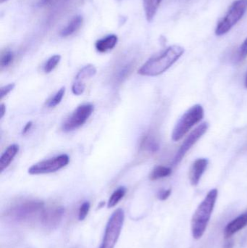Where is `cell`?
<instances>
[{
  "mask_svg": "<svg viewBox=\"0 0 247 248\" xmlns=\"http://www.w3.org/2000/svg\"><path fill=\"white\" fill-rule=\"evenodd\" d=\"M124 211L121 208L116 210L106 226L104 235L100 248H114L120 237L124 223Z\"/></svg>",
  "mask_w": 247,
  "mask_h": 248,
  "instance_id": "cell-5",
  "label": "cell"
},
{
  "mask_svg": "<svg viewBox=\"0 0 247 248\" xmlns=\"http://www.w3.org/2000/svg\"><path fill=\"white\" fill-rule=\"evenodd\" d=\"M14 59V55L11 51H6L4 53L2 54L1 57V61H0V65L1 68L8 66L13 62Z\"/></svg>",
  "mask_w": 247,
  "mask_h": 248,
  "instance_id": "cell-23",
  "label": "cell"
},
{
  "mask_svg": "<svg viewBox=\"0 0 247 248\" xmlns=\"http://www.w3.org/2000/svg\"><path fill=\"white\" fill-rule=\"evenodd\" d=\"M15 87V84H10L8 85L1 87V90H0V98H1V100H2L5 96H7L10 92L13 91Z\"/></svg>",
  "mask_w": 247,
  "mask_h": 248,
  "instance_id": "cell-27",
  "label": "cell"
},
{
  "mask_svg": "<svg viewBox=\"0 0 247 248\" xmlns=\"http://www.w3.org/2000/svg\"><path fill=\"white\" fill-rule=\"evenodd\" d=\"M245 87H246V88L247 89V73L246 74V77H245Z\"/></svg>",
  "mask_w": 247,
  "mask_h": 248,
  "instance_id": "cell-32",
  "label": "cell"
},
{
  "mask_svg": "<svg viewBox=\"0 0 247 248\" xmlns=\"http://www.w3.org/2000/svg\"><path fill=\"white\" fill-rule=\"evenodd\" d=\"M247 10V0H236L229 8L224 18L216 29L217 36H223L229 31L243 17Z\"/></svg>",
  "mask_w": 247,
  "mask_h": 248,
  "instance_id": "cell-6",
  "label": "cell"
},
{
  "mask_svg": "<svg viewBox=\"0 0 247 248\" xmlns=\"http://www.w3.org/2000/svg\"><path fill=\"white\" fill-rule=\"evenodd\" d=\"M171 195V189H161L158 194V198L160 201H165Z\"/></svg>",
  "mask_w": 247,
  "mask_h": 248,
  "instance_id": "cell-28",
  "label": "cell"
},
{
  "mask_svg": "<svg viewBox=\"0 0 247 248\" xmlns=\"http://www.w3.org/2000/svg\"><path fill=\"white\" fill-rule=\"evenodd\" d=\"M69 160L68 155L65 154L60 155L53 158L42 160L33 165L29 169V173L31 175L53 173L66 166L69 163Z\"/></svg>",
  "mask_w": 247,
  "mask_h": 248,
  "instance_id": "cell-7",
  "label": "cell"
},
{
  "mask_svg": "<svg viewBox=\"0 0 247 248\" xmlns=\"http://www.w3.org/2000/svg\"><path fill=\"white\" fill-rule=\"evenodd\" d=\"M43 211L44 203L41 201H25L7 210L5 216L12 222L24 223L42 215Z\"/></svg>",
  "mask_w": 247,
  "mask_h": 248,
  "instance_id": "cell-3",
  "label": "cell"
},
{
  "mask_svg": "<svg viewBox=\"0 0 247 248\" xmlns=\"http://www.w3.org/2000/svg\"><path fill=\"white\" fill-rule=\"evenodd\" d=\"M246 226H247V211L226 225L224 230L225 237L230 238L233 234L243 230Z\"/></svg>",
  "mask_w": 247,
  "mask_h": 248,
  "instance_id": "cell-12",
  "label": "cell"
},
{
  "mask_svg": "<svg viewBox=\"0 0 247 248\" xmlns=\"http://www.w3.org/2000/svg\"><path fill=\"white\" fill-rule=\"evenodd\" d=\"M97 73V69L93 65H87L81 68V71L78 73L75 77L74 82L86 85L85 81L87 78L94 77Z\"/></svg>",
  "mask_w": 247,
  "mask_h": 248,
  "instance_id": "cell-17",
  "label": "cell"
},
{
  "mask_svg": "<svg viewBox=\"0 0 247 248\" xmlns=\"http://www.w3.org/2000/svg\"><path fill=\"white\" fill-rule=\"evenodd\" d=\"M171 173H172V169L171 168L158 166L152 170L149 178L152 181L158 180V179H162V178L168 177Z\"/></svg>",
  "mask_w": 247,
  "mask_h": 248,
  "instance_id": "cell-18",
  "label": "cell"
},
{
  "mask_svg": "<svg viewBox=\"0 0 247 248\" xmlns=\"http://www.w3.org/2000/svg\"><path fill=\"white\" fill-rule=\"evenodd\" d=\"M184 53V49L178 45H173L165 50L148 60L138 73L145 77H157L169 69Z\"/></svg>",
  "mask_w": 247,
  "mask_h": 248,
  "instance_id": "cell-1",
  "label": "cell"
},
{
  "mask_svg": "<svg viewBox=\"0 0 247 248\" xmlns=\"http://www.w3.org/2000/svg\"><path fill=\"white\" fill-rule=\"evenodd\" d=\"M7 1V0H1V2L3 3V2H4V1Z\"/></svg>",
  "mask_w": 247,
  "mask_h": 248,
  "instance_id": "cell-33",
  "label": "cell"
},
{
  "mask_svg": "<svg viewBox=\"0 0 247 248\" xmlns=\"http://www.w3.org/2000/svg\"><path fill=\"white\" fill-rule=\"evenodd\" d=\"M218 194V192L216 189L210 190L193 215L191 230V234L195 240H200L205 233L216 205Z\"/></svg>",
  "mask_w": 247,
  "mask_h": 248,
  "instance_id": "cell-2",
  "label": "cell"
},
{
  "mask_svg": "<svg viewBox=\"0 0 247 248\" xmlns=\"http://www.w3.org/2000/svg\"><path fill=\"white\" fill-rule=\"evenodd\" d=\"M131 67L132 65L131 63L126 64V65L122 66L117 72V79L121 81L123 78H126V76L130 72Z\"/></svg>",
  "mask_w": 247,
  "mask_h": 248,
  "instance_id": "cell-26",
  "label": "cell"
},
{
  "mask_svg": "<svg viewBox=\"0 0 247 248\" xmlns=\"http://www.w3.org/2000/svg\"><path fill=\"white\" fill-rule=\"evenodd\" d=\"M142 147L151 153H155L160 148L158 141L150 135L147 136L144 139L142 142Z\"/></svg>",
  "mask_w": 247,
  "mask_h": 248,
  "instance_id": "cell-20",
  "label": "cell"
},
{
  "mask_svg": "<svg viewBox=\"0 0 247 248\" xmlns=\"http://www.w3.org/2000/svg\"><path fill=\"white\" fill-rule=\"evenodd\" d=\"M57 0H39V6H47L54 4Z\"/></svg>",
  "mask_w": 247,
  "mask_h": 248,
  "instance_id": "cell-29",
  "label": "cell"
},
{
  "mask_svg": "<svg viewBox=\"0 0 247 248\" xmlns=\"http://www.w3.org/2000/svg\"><path fill=\"white\" fill-rule=\"evenodd\" d=\"M64 214L65 209L62 207L44 210L40 216L41 224L47 230H54L60 224Z\"/></svg>",
  "mask_w": 247,
  "mask_h": 248,
  "instance_id": "cell-10",
  "label": "cell"
},
{
  "mask_svg": "<svg viewBox=\"0 0 247 248\" xmlns=\"http://www.w3.org/2000/svg\"><path fill=\"white\" fill-rule=\"evenodd\" d=\"M32 125V122H29V123H27L26 125H25L24 128H23V134H26V133L28 132V131H29V130L30 129V128H31Z\"/></svg>",
  "mask_w": 247,
  "mask_h": 248,
  "instance_id": "cell-30",
  "label": "cell"
},
{
  "mask_svg": "<svg viewBox=\"0 0 247 248\" xmlns=\"http://www.w3.org/2000/svg\"><path fill=\"white\" fill-rule=\"evenodd\" d=\"M126 188L125 186H120L117 188L110 196L108 202H107V208H111L116 206L125 196L126 193Z\"/></svg>",
  "mask_w": 247,
  "mask_h": 248,
  "instance_id": "cell-19",
  "label": "cell"
},
{
  "mask_svg": "<svg viewBox=\"0 0 247 248\" xmlns=\"http://www.w3.org/2000/svg\"><path fill=\"white\" fill-rule=\"evenodd\" d=\"M117 42H118V38L116 35H108V36L97 41L95 44L96 49L99 52L104 53V52L111 50L113 48L116 47Z\"/></svg>",
  "mask_w": 247,
  "mask_h": 248,
  "instance_id": "cell-13",
  "label": "cell"
},
{
  "mask_svg": "<svg viewBox=\"0 0 247 248\" xmlns=\"http://www.w3.org/2000/svg\"><path fill=\"white\" fill-rule=\"evenodd\" d=\"M93 111L94 106L92 105L85 104L78 106L62 124V131L69 132L79 128L88 120Z\"/></svg>",
  "mask_w": 247,
  "mask_h": 248,
  "instance_id": "cell-8",
  "label": "cell"
},
{
  "mask_svg": "<svg viewBox=\"0 0 247 248\" xmlns=\"http://www.w3.org/2000/svg\"><path fill=\"white\" fill-rule=\"evenodd\" d=\"M83 23V17L80 15L74 16L71 21L68 23L65 27H64L59 32V35L62 37H68L73 34L81 27Z\"/></svg>",
  "mask_w": 247,
  "mask_h": 248,
  "instance_id": "cell-15",
  "label": "cell"
},
{
  "mask_svg": "<svg viewBox=\"0 0 247 248\" xmlns=\"http://www.w3.org/2000/svg\"><path fill=\"white\" fill-rule=\"evenodd\" d=\"M89 210V202H84V203L81 205V207H80L79 211H78V220H79V221H84V220L87 218Z\"/></svg>",
  "mask_w": 247,
  "mask_h": 248,
  "instance_id": "cell-25",
  "label": "cell"
},
{
  "mask_svg": "<svg viewBox=\"0 0 247 248\" xmlns=\"http://www.w3.org/2000/svg\"><path fill=\"white\" fill-rule=\"evenodd\" d=\"M65 87H62L49 101L46 103V106L48 108H55V106H58V104L60 103L62 101V98H63L64 95H65Z\"/></svg>",
  "mask_w": 247,
  "mask_h": 248,
  "instance_id": "cell-22",
  "label": "cell"
},
{
  "mask_svg": "<svg viewBox=\"0 0 247 248\" xmlns=\"http://www.w3.org/2000/svg\"><path fill=\"white\" fill-rule=\"evenodd\" d=\"M61 60V56L59 55H53V56L49 58L46 61V63L44 65V71L46 74L52 72L57 65L59 64V61Z\"/></svg>",
  "mask_w": 247,
  "mask_h": 248,
  "instance_id": "cell-21",
  "label": "cell"
},
{
  "mask_svg": "<svg viewBox=\"0 0 247 248\" xmlns=\"http://www.w3.org/2000/svg\"><path fill=\"white\" fill-rule=\"evenodd\" d=\"M208 160L206 158H199L194 161L190 169L189 179L193 186H197L207 169Z\"/></svg>",
  "mask_w": 247,
  "mask_h": 248,
  "instance_id": "cell-11",
  "label": "cell"
},
{
  "mask_svg": "<svg viewBox=\"0 0 247 248\" xmlns=\"http://www.w3.org/2000/svg\"><path fill=\"white\" fill-rule=\"evenodd\" d=\"M208 126L207 123L200 124L187 137L174 157V162H173V164L174 166H176L178 163H181V160H183L186 154L188 153L189 150L205 134L206 131L208 129Z\"/></svg>",
  "mask_w": 247,
  "mask_h": 248,
  "instance_id": "cell-9",
  "label": "cell"
},
{
  "mask_svg": "<svg viewBox=\"0 0 247 248\" xmlns=\"http://www.w3.org/2000/svg\"><path fill=\"white\" fill-rule=\"evenodd\" d=\"M19 151V146L17 144H11L9 146L5 151L1 155L0 158V170L2 172L4 169L8 167L9 165L13 161L16 155Z\"/></svg>",
  "mask_w": 247,
  "mask_h": 248,
  "instance_id": "cell-14",
  "label": "cell"
},
{
  "mask_svg": "<svg viewBox=\"0 0 247 248\" xmlns=\"http://www.w3.org/2000/svg\"><path fill=\"white\" fill-rule=\"evenodd\" d=\"M6 113V107L4 104H1L0 106V118L2 119L3 116H4Z\"/></svg>",
  "mask_w": 247,
  "mask_h": 248,
  "instance_id": "cell-31",
  "label": "cell"
},
{
  "mask_svg": "<svg viewBox=\"0 0 247 248\" xmlns=\"http://www.w3.org/2000/svg\"><path fill=\"white\" fill-rule=\"evenodd\" d=\"M144 10L148 22L153 20L162 0H142Z\"/></svg>",
  "mask_w": 247,
  "mask_h": 248,
  "instance_id": "cell-16",
  "label": "cell"
},
{
  "mask_svg": "<svg viewBox=\"0 0 247 248\" xmlns=\"http://www.w3.org/2000/svg\"><path fill=\"white\" fill-rule=\"evenodd\" d=\"M204 118V109L200 105H195L189 109L178 121L172 133V140L179 141L196 124Z\"/></svg>",
  "mask_w": 247,
  "mask_h": 248,
  "instance_id": "cell-4",
  "label": "cell"
},
{
  "mask_svg": "<svg viewBox=\"0 0 247 248\" xmlns=\"http://www.w3.org/2000/svg\"><path fill=\"white\" fill-rule=\"evenodd\" d=\"M247 57V38L244 41L240 47L238 49L236 53V62H239L246 59Z\"/></svg>",
  "mask_w": 247,
  "mask_h": 248,
  "instance_id": "cell-24",
  "label": "cell"
}]
</instances>
